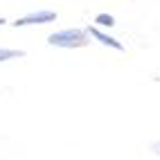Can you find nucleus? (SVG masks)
<instances>
[{"label": "nucleus", "mask_w": 160, "mask_h": 160, "mask_svg": "<svg viewBox=\"0 0 160 160\" xmlns=\"http://www.w3.org/2000/svg\"><path fill=\"white\" fill-rule=\"evenodd\" d=\"M48 45L61 48V50H77L90 45V34L81 27H66L59 32H52L48 36Z\"/></svg>", "instance_id": "obj_1"}, {"label": "nucleus", "mask_w": 160, "mask_h": 160, "mask_svg": "<svg viewBox=\"0 0 160 160\" xmlns=\"http://www.w3.org/2000/svg\"><path fill=\"white\" fill-rule=\"evenodd\" d=\"M57 20V12L52 9H36V12H29L25 16H20L14 20V27H29V25H48V23H54Z\"/></svg>", "instance_id": "obj_2"}, {"label": "nucleus", "mask_w": 160, "mask_h": 160, "mask_svg": "<svg viewBox=\"0 0 160 160\" xmlns=\"http://www.w3.org/2000/svg\"><path fill=\"white\" fill-rule=\"evenodd\" d=\"M86 32L90 34V38H95V41H97V43H102L104 48H111V50H117V52H122V50H124L122 41H117L115 36H111V34H106V32H102V29H99L97 25L88 27Z\"/></svg>", "instance_id": "obj_3"}, {"label": "nucleus", "mask_w": 160, "mask_h": 160, "mask_svg": "<svg viewBox=\"0 0 160 160\" xmlns=\"http://www.w3.org/2000/svg\"><path fill=\"white\" fill-rule=\"evenodd\" d=\"M27 52L18 50V48H0V63L5 61H14V59H25Z\"/></svg>", "instance_id": "obj_4"}, {"label": "nucleus", "mask_w": 160, "mask_h": 160, "mask_svg": "<svg viewBox=\"0 0 160 160\" xmlns=\"http://www.w3.org/2000/svg\"><path fill=\"white\" fill-rule=\"evenodd\" d=\"M95 25L97 27H115L117 23H115V16H111V14H97L95 16Z\"/></svg>", "instance_id": "obj_5"}, {"label": "nucleus", "mask_w": 160, "mask_h": 160, "mask_svg": "<svg viewBox=\"0 0 160 160\" xmlns=\"http://www.w3.org/2000/svg\"><path fill=\"white\" fill-rule=\"evenodd\" d=\"M149 151H151L153 156H160V140H153L151 144H149Z\"/></svg>", "instance_id": "obj_6"}, {"label": "nucleus", "mask_w": 160, "mask_h": 160, "mask_svg": "<svg viewBox=\"0 0 160 160\" xmlns=\"http://www.w3.org/2000/svg\"><path fill=\"white\" fill-rule=\"evenodd\" d=\"M5 23H7V20H5V18H0V27H2V25H5Z\"/></svg>", "instance_id": "obj_7"}]
</instances>
